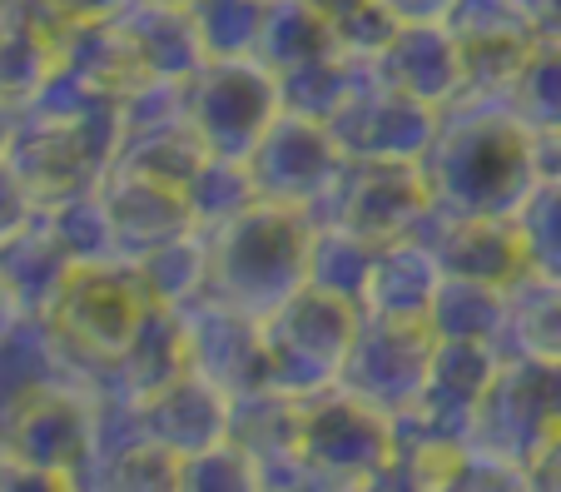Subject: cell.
I'll use <instances>...</instances> for the list:
<instances>
[{
    "label": "cell",
    "instance_id": "obj_10",
    "mask_svg": "<svg viewBox=\"0 0 561 492\" xmlns=\"http://www.w3.org/2000/svg\"><path fill=\"white\" fill-rule=\"evenodd\" d=\"M343 160L339 139L323 119L298 115V110H278V119L264 129V139L249 155V180H254L259 199H284L298 209H313L329 199L333 180H339Z\"/></svg>",
    "mask_w": 561,
    "mask_h": 492
},
{
    "label": "cell",
    "instance_id": "obj_24",
    "mask_svg": "<svg viewBox=\"0 0 561 492\" xmlns=\"http://www.w3.org/2000/svg\"><path fill=\"white\" fill-rule=\"evenodd\" d=\"M268 5L274 0H199L194 21H199V41L209 60H229V55H254L259 35H264Z\"/></svg>",
    "mask_w": 561,
    "mask_h": 492
},
{
    "label": "cell",
    "instance_id": "obj_20",
    "mask_svg": "<svg viewBox=\"0 0 561 492\" xmlns=\"http://www.w3.org/2000/svg\"><path fill=\"white\" fill-rule=\"evenodd\" d=\"M139 264V278L145 289L154 294V304L164 309H184V304L204 299L209 294V229H184V234L154 244Z\"/></svg>",
    "mask_w": 561,
    "mask_h": 492
},
{
    "label": "cell",
    "instance_id": "obj_8",
    "mask_svg": "<svg viewBox=\"0 0 561 492\" xmlns=\"http://www.w3.org/2000/svg\"><path fill=\"white\" fill-rule=\"evenodd\" d=\"M561 423V358H517L502 354L492 388L472 417V448L527 468L551 428Z\"/></svg>",
    "mask_w": 561,
    "mask_h": 492
},
{
    "label": "cell",
    "instance_id": "obj_11",
    "mask_svg": "<svg viewBox=\"0 0 561 492\" xmlns=\"http://www.w3.org/2000/svg\"><path fill=\"white\" fill-rule=\"evenodd\" d=\"M437 115H443V110L382 85L368 70V80H363L323 125L333 129L339 150L348 155V160H423V150L437 135Z\"/></svg>",
    "mask_w": 561,
    "mask_h": 492
},
{
    "label": "cell",
    "instance_id": "obj_18",
    "mask_svg": "<svg viewBox=\"0 0 561 492\" xmlns=\"http://www.w3.org/2000/svg\"><path fill=\"white\" fill-rule=\"evenodd\" d=\"M437 284H443V264H437L433 244H427L423 234L388 239V244H378V254H373L368 289H363V309L427 319Z\"/></svg>",
    "mask_w": 561,
    "mask_h": 492
},
{
    "label": "cell",
    "instance_id": "obj_16",
    "mask_svg": "<svg viewBox=\"0 0 561 492\" xmlns=\"http://www.w3.org/2000/svg\"><path fill=\"white\" fill-rule=\"evenodd\" d=\"M135 413H139V428L184 462L194 453L219 448L229 438L233 398L224 388H214L209 378L184 374L174 384H164L159 393H149L145 403H135Z\"/></svg>",
    "mask_w": 561,
    "mask_h": 492
},
{
    "label": "cell",
    "instance_id": "obj_29",
    "mask_svg": "<svg viewBox=\"0 0 561 492\" xmlns=\"http://www.w3.org/2000/svg\"><path fill=\"white\" fill-rule=\"evenodd\" d=\"M522 11L541 41H561V0H522Z\"/></svg>",
    "mask_w": 561,
    "mask_h": 492
},
{
    "label": "cell",
    "instance_id": "obj_28",
    "mask_svg": "<svg viewBox=\"0 0 561 492\" xmlns=\"http://www.w3.org/2000/svg\"><path fill=\"white\" fill-rule=\"evenodd\" d=\"M392 15H398V25H423V21H443L447 11H453V0H382Z\"/></svg>",
    "mask_w": 561,
    "mask_h": 492
},
{
    "label": "cell",
    "instance_id": "obj_4",
    "mask_svg": "<svg viewBox=\"0 0 561 492\" xmlns=\"http://www.w3.org/2000/svg\"><path fill=\"white\" fill-rule=\"evenodd\" d=\"M154 313V294L145 289L139 264L129 259H90L65 274L60 294L50 299V319L65 348L100 368H115Z\"/></svg>",
    "mask_w": 561,
    "mask_h": 492
},
{
    "label": "cell",
    "instance_id": "obj_30",
    "mask_svg": "<svg viewBox=\"0 0 561 492\" xmlns=\"http://www.w3.org/2000/svg\"><path fill=\"white\" fill-rule=\"evenodd\" d=\"M308 5H318V11H323V15H329V21H333V15L353 11V5H358V0H308Z\"/></svg>",
    "mask_w": 561,
    "mask_h": 492
},
{
    "label": "cell",
    "instance_id": "obj_25",
    "mask_svg": "<svg viewBox=\"0 0 561 492\" xmlns=\"http://www.w3.org/2000/svg\"><path fill=\"white\" fill-rule=\"evenodd\" d=\"M517 225L527 239L531 268L561 278V174H541L531 194L517 204Z\"/></svg>",
    "mask_w": 561,
    "mask_h": 492
},
{
    "label": "cell",
    "instance_id": "obj_2",
    "mask_svg": "<svg viewBox=\"0 0 561 492\" xmlns=\"http://www.w3.org/2000/svg\"><path fill=\"white\" fill-rule=\"evenodd\" d=\"M318 215L284 199H254L233 219L209 229V294L233 309L274 313L308 284V244Z\"/></svg>",
    "mask_w": 561,
    "mask_h": 492
},
{
    "label": "cell",
    "instance_id": "obj_15",
    "mask_svg": "<svg viewBox=\"0 0 561 492\" xmlns=\"http://www.w3.org/2000/svg\"><path fill=\"white\" fill-rule=\"evenodd\" d=\"M368 70L382 85L403 90V95L423 100V105H433V110H447L453 100L467 95L462 55H457V41L447 35L443 21L398 25L392 41L368 60Z\"/></svg>",
    "mask_w": 561,
    "mask_h": 492
},
{
    "label": "cell",
    "instance_id": "obj_31",
    "mask_svg": "<svg viewBox=\"0 0 561 492\" xmlns=\"http://www.w3.org/2000/svg\"><path fill=\"white\" fill-rule=\"evenodd\" d=\"M541 139H551V145H557V150H561V135H541ZM547 174H561V164H551Z\"/></svg>",
    "mask_w": 561,
    "mask_h": 492
},
{
    "label": "cell",
    "instance_id": "obj_12",
    "mask_svg": "<svg viewBox=\"0 0 561 492\" xmlns=\"http://www.w3.org/2000/svg\"><path fill=\"white\" fill-rule=\"evenodd\" d=\"M443 25L462 55L467 95H502L507 80L517 76V65L527 60V50L541 41L522 0H453Z\"/></svg>",
    "mask_w": 561,
    "mask_h": 492
},
{
    "label": "cell",
    "instance_id": "obj_6",
    "mask_svg": "<svg viewBox=\"0 0 561 492\" xmlns=\"http://www.w3.org/2000/svg\"><path fill=\"white\" fill-rule=\"evenodd\" d=\"M278 110H284L278 76L254 55L204 60L184 80V119L214 160H249Z\"/></svg>",
    "mask_w": 561,
    "mask_h": 492
},
{
    "label": "cell",
    "instance_id": "obj_27",
    "mask_svg": "<svg viewBox=\"0 0 561 492\" xmlns=\"http://www.w3.org/2000/svg\"><path fill=\"white\" fill-rule=\"evenodd\" d=\"M45 5L70 25H90V21H110V15H119L129 0H45Z\"/></svg>",
    "mask_w": 561,
    "mask_h": 492
},
{
    "label": "cell",
    "instance_id": "obj_26",
    "mask_svg": "<svg viewBox=\"0 0 561 492\" xmlns=\"http://www.w3.org/2000/svg\"><path fill=\"white\" fill-rule=\"evenodd\" d=\"M527 482L531 488H561V423L541 438V448L527 458Z\"/></svg>",
    "mask_w": 561,
    "mask_h": 492
},
{
    "label": "cell",
    "instance_id": "obj_7",
    "mask_svg": "<svg viewBox=\"0 0 561 492\" xmlns=\"http://www.w3.org/2000/svg\"><path fill=\"white\" fill-rule=\"evenodd\" d=\"M433 354H437V329L427 319L363 309L353 348L343 358L339 388L358 393L378 413L403 417L423 398L427 374H433Z\"/></svg>",
    "mask_w": 561,
    "mask_h": 492
},
{
    "label": "cell",
    "instance_id": "obj_1",
    "mask_svg": "<svg viewBox=\"0 0 561 492\" xmlns=\"http://www.w3.org/2000/svg\"><path fill=\"white\" fill-rule=\"evenodd\" d=\"M423 174L433 215H517V204L541 180L537 135L502 95H462L437 115Z\"/></svg>",
    "mask_w": 561,
    "mask_h": 492
},
{
    "label": "cell",
    "instance_id": "obj_3",
    "mask_svg": "<svg viewBox=\"0 0 561 492\" xmlns=\"http://www.w3.org/2000/svg\"><path fill=\"white\" fill-rule=\"evenodd\" d=\"M358 304L343 294L304 284L288 294L274 313L259 319L264 339V388H278L288 398H308L339 384L343 358L358 333Z\"/></svg>",
    "mask_w": 561,
    "mask_h": 492
},
{
    "label": "cell",
    "instance_id": "obj_5",
    "mask_svg": "<svg viewBox=\"0 0 561 492\" xmlns=\"http://www.w3.org/2000/svg\"><path fill=\"white\" fill-rule=\"evenodd\" d=\"M398 453V428L392 417L363 403L348 388H323V393L298 398V468L308 482H348L368 488L378 472H388Z\"/></svg>",
    "mask_w": 561,
    "mask_h": 492
},
{
    "label": "cell",
    "instance_id": "obj_23",
    "mask_svg": "<svg viewBox=\"0 0 561 492\" xmlns=\"http://www.w3.org/2000/svg\"><path fill=\"white\" fill-rule=\"evenodd\" d=\"M373 254H378V244H368L363 234L333 225V219H318L313 244H308V284H313V289H329V294H343V299H353L363 309Z\"/></svg>",
    "mask_w": 561,
    "mask_h": 492
},
{
    "label": "cell",
    "instance_id": "obj_21",
    "mask_svg": "<svg viewBox=\"0 0 561 492\" xmlns=\"http://www.w3.org/2000/svg\"><path fill=\"white\" fill-rule=\"evenodd\" d=\"M507 110L531 129V135H561V41H537L517 76L502 90Z\"/></svg>",
    "mask_w": 561,
    "mask_h": 492
},
{
    "label": "cell",
    "instance_id": "obj_32",
    "mask_svg": "<svg viewBox=\"0 0 561 492\" xmlns=\"http://www.w3.org/2000/svg\"><path fill=\"white\" fill-rule=\"evenodd\" d=\"M154 5H190V11H194V5H199V0H154Z\"/></svg>",
    "mask_w": 561,
    "mask_h": 492
},
{
    "label": "cell",
    "instance_id": "obj_19",
    "mask_svg": "<svg viewBox=\"0 0 561 492\" xmlns=\"http://www.w3.org/2000/svg\"><path fill=\"white\" fill-rule=\"evenodd\" d=\"M502 354L561 358V278L541 268H522L502 289Z\"/></svg>",
    "mask_w": 561,
    "mask_h": 492
},
{
    "label": "cell",
    "instance_id": "obj_17",
    "mask_svg": "<svg viewBox=\"0 0 561 492\" xmlns=\"http://www.w3.org/2000/svg\"><path fill=\"white\" fill-rule=\"evenodd\" d=\"M15 433H21L25 468L50 472V478L85 468L90 438H95L85 403L70 398V393H60V388H35V398H31V408L21 413Z\"/></svg>",
    "mask_w": 561,
    "mask_h": 492
},
{
    "label": "cell",
    "instance_id": "obj_22",
    "mask_svg": "<svg viewBox=\"0 0 561 492\" xmlns=\"http://www.w3.org/2000/svg\"><path fill=\"white\" fill-rule=\"evenodd\" d=\"M427 323L437 329V339H482L497 343L502 333V289L482 284V278H462V274H443L433 294Z\"/></svg>",
    "mask_w": 561,
    "mask_h": 492
},
{
    "label": "cell",
    "instance_id": "obj_9",
    "mask_svg": "<svg viewBox=\"0 0 561 492\" xmlns=\"http://www.w3.org/2000/svg\"><path fill=\"white\" fill-rule=\"evenodd\" d=\"M427 215H433V190L423 160H343L329 199L318 204V219H333L368 244L417 234Z\"/></svg>",
    "mask_w": 561,
    "mask_h": 492
},
{
    "label": "cell",
    "instance_id": "obj_13",
    "mask_svg": "<svg viewBox=\"0 0 561 492\" xmlns=\"http://www.w3.org/2000/svg\"><path fill=\"white\" fill-rule=\"evenodd\" d=\"M184 343H190V374L209 378L229 398H244L264 388V339H259V319L233 304L204 299L184 304Z\"/></svg>",
    "mask_w": 561,
    "mask_h": 492
},
{
    "label": "cell",
    "instance_id": "obj_14",
    "mask_svg": "<svg viewBox=\"0 0 561 492\" xmlns=\"http://www.w3.org/2000/svg\"><path fill=\"white\" fill-rule=\"evenodd\" d=\"M423 225H433V234H417L433 244L443 274L482 278L507 289L522 268H531L527 239H522L517 215H427Z\"/></svg>",
    "mask_w": 561,
    "mask_h": 492
}]
</instances>
